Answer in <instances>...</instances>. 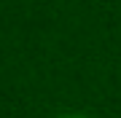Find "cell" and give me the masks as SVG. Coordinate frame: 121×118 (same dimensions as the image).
<instances>
[{
    "label": "cell",
    "mask_w": 121,
    "mask_h": 118,
    "mask_svg": "<svg viewBox=\"0 0 121 118\" xmlns=\"http://www.w3.org/2000/svg\"><path fill=\"white\" fill-rule=\"evenodd\" d=\"M62 118H86V115H62Z\"/></svg>",
    "instance_id": "6da1fadb"
}]
</instances>
